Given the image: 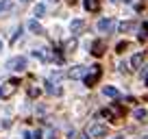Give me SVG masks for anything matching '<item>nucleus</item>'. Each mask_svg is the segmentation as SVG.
Segmentation results:
<instances>
[{
    "label": "nucleus",
    "mask_w": 148,
    "mask_h": 139,
    "mask_svg": "<svg viewBox=\"0 0 148 139\" xmlns=\"http://www.w3.org/2000/svg\"><path fill=\"white\" fill-rule=\"evenodd\" d=\"M7 67L13 70V72H22L26 67V57H13V59L7 61Z\"/></svg>",
    "instance_id": "1"
},
{
    "label": "nucleus",
    "mask_w": 148,
    "mask_h": 139,
    "mask_svg": "<svg viewBox=\"0 0 148 139\" xmlns=\"http://www.w3.org/2000/svg\"><path fill=\"white\" fill-rule=\"evenodd\" d=\"M33 13H35V18H42V15L46 13V5H35V11H33Z\"/></svg>",
    "instance_id": "14"
},
{
    "label": "nucleus",
    "mask_w": 148,
    "mask_h": 139,
    "mask_svg": "<svg viewBox=\"0 0 148 139\" xmlns=\"http://www.w3.org/2000/svg\"><path fill=\"white\" fill-rule=\"evenodd\" d=\"M87 72H89V67H83V65H79V67H72V70H70V74H68V76L76 80V78H83Z\"/></svg>",
    "instance_id": "5"
},
{
    "label": "nucleus",
    "mask_w": 148,
    "mask_h": 139,
    "mask_svg": "<svg viewBox=\"0 0 148 139\" xmlns=\"http://www.w3.org/2000/svg\"><path fill=\"white\" fill-rule=\"evenodd\" d=\"M9 2H7V0H0V13H2V11H5V9H9Z\"/></svg>",
    "instance_id": "19"
},
{
    "label": "nucleus",
    "mask_w": 148,
    "mask_h": 139,
    "mask_svg": "<svg viewBox=\"0 0 148 139\" xmlns=\"http://www.w3.org/2000/svg\"><path fill=\"white\" fill-rule=\"evenodd\" d=\"M28 93H31V98H35V96H39V89H37V87H31V91H28Z\"/></svg>",
    "instance_id": "20"
},
{
    "label": "nucleus",
    "mask_w": 148,
    "mask_h": 139,
    "mask_svg": "<svg viewBox=\"0 0 148 139\" xmlns=\"http://www.w3.org/2000/svg\"><path fill=\"white\" fill-rule=\"evenodd\" d=\"M28 31H31V33H35V35H42V33H44V28H42V24L37 22V20H31V22H28Z\"/></svg>",
    "instance_id": "7"
},
{
    "label": "nucleus",
    "mask_w": 148,
    "mask_h": 139,
    "mask_svg": "<svg viewBox=\"0 0 148 139\" xmlns=\"http://www.w3.org/2000/svg\"><path fill=\"white\" fill-rule=\"evenodd\" d=\"M116 139H122V137H116Z\"/></svg>",
    "instance_id": "27"
},
{
    "label": "nucleus",
    "mask_w": 148,
    "mask_h": 139,
    "mask_svg": "<svg viewBox=\"0 0 148 139\" xmlns=\"http://www.w3.org/2000/svg\"><path fill=\"white\" fill-rule=\"evenodd\" d=\"M126 48H129V44H126V42H120V44H118V52H124Z\"/></svg>",
    "instance_id": "18"
},
{
    "label": "nucleus",
    "mask_w": 148,
    "mask_h": 139,
    "mask_svg": "<svg viewBox=\"0 0 148 139\" xmlns=\"http://www.w3.org/2000/svg\"><path fill=\"white\" fill-rule=\"evenodd\" d=\"M24 2H28V0H24Z\"/></svg>",
    "instance_id": "28"
},
{
    "label": "nucleus",
    "mask_w": 148,
    "mask_h": 139,
    "mask_svg": "<svg viewBox=\"0 0 148 139\" xmlns=\"http://www.w3.org/2000/svg\"><path fill=\"white\" fill-rule=\"evenodd\" d=\"M87 135L89 137H102V135H107V126L98 124V122H92L87 126Z\"/></svg>",
    "instance_id": "2"
},
{
    "label": "nucleus",
    "mask_w": 148,
    "mask_h": 139,
    "mask_svg": "<svg viewBox=\"0 0 148 139\" xmlns=\"http://www.w3.org/2000/svg\"><path fill=\"white\" fill-rule=\"evenodd\" d=\"M100 74H102V70H100V65H94L92 67V74H85V85H87V87H92L94 83H96L98 78H100Z\"/></svg>",
    "instance_id": "3"
},
{
    "label": "nucleus",
    "mask_w": 148,
    "mask_h": 139,
    "mask_svg": "<svg viewBox=\"0 0 148 139\" xmlns=\"http://www.w3.org/2000/svg\"><path fill=\"white\" fill-rule=\"evenodd\" d=\"M74 48H76V42H74V39H72V42H68V50H74Z\"/></svg>",
    "instance_id": "22"
},
{
    "label": "nucleus",
    "mask_w": 148,
    "mask_h": 139,
    "mask_svg": "<svg viewBox=\"0 0 148 139\" xmlns=\"http://www.w3.org/2000/svg\"><path fill=\"white\" fill-rule=\"evenodd\" d=\"M81 28H83V20H74V22L70 24V31L72 33H79Z\"/></svg>",
    "instance_id": "13"
},
{
    "label": "nucleus",
    "mask_w": 148,
    "mask_h": 139,
    "mask_svg": "<svg viewBox=\"0 0 148 139\" xmlns=\"http://www.w3.org/2000/svg\"><path fill=\"white\" fill-rule=\"evenodd\" d=\"M24 139H31V133H24Z\"/></svg>",
    "instance_id": "23"
},
{
    "label": "nucleus",
    "mask_w": 148,
    "mask_h": 139,
    "mask_svg": "<svg viewBox=\"0 0 148 139\" xmlns=\"http://www.w3.org/2000/svg\"><path fill=\"white\" fill-rule=\"evenodd\" d=\"M83 7L87 11H98V9H100V2H98V0H85Z\"/></svg>",
    "instance_id": "9"
},
{
    "label": "nucleus",
    "mask_w": 148,
    "mask_h": 139,
    "mask_svg": "<svg viewBox=\"0 0 148 139\" xmlns=\"http://www.w3.org/2000/svg\"><path fill=\"white\" fill-rule=\"evenodd\" d=\"M102 52H105V42H102V39L94 42V44H92V55H94V57H100Z\"/></svg>",
    "instance_id": "6"
},
{
    "label": "nucleus",
    "mask_w": 148,
    "mask_h": 139,
    "mask_svg": "<svg viewBox=\"0 0 148 139\" xmlns=\"http://www.w3.org/2000/svg\"><path fill=\"white\" fill-rule=\"evenodd\" d=\"M9 85H11V87H13V83H9ZM11 87H5V85H0V98H5L7 93L11 91Z\"/></svg>",
    "instance_id": "17"
},
{
    "label": "nucleus",
    "mask_w": 148,
    "mask_h": 139,
    "mask_svg": "<svg viewBox=\"0 0 148 139\" xmlns=\"http://www.w3.org/2000/svg\"><path fill=\"white\" fill-rule=\"evenodd\" d=\"M139 63H142V55H133V59H131V65H133V67H139Z\"/></svg>",
    "instance_id": "15"
},
{
    "label": "nucleus",
    "mask_w": 148,
    "mask_h": 139,
    "mask_svg": "<svg viewBox=\"0 0 148 139\" xmlns=\"http://www.w3.org/2000/svg\"><path fill=\"white\" fill-rule=\"evenodd\" d=\"M50 139H55V135H50Z\"/></svg>",
    "instance_id": "25"
},
{
    "label": "nucleus",
    "mask_w": 148,
    "mask_h": 139,
    "mask_svg": "<svg viewBox=\"0 0 148 139\" xmlns=\"http://www.w3.org/2000/svg\"><path fill=\"white\" fill-rule=\"evenodd\" d=\"M146 115H148V111H146V109H135V111H133V117H135V120H139V122H142Z\"/></svg>",
    "instance_id": "12"
},
{
    "label": "nucleus",
    "mask_w": 148,
    "mask_h": 139,
    "mask_svg": "<svg viewBox=\"0 0 148 139\" xmlns=\"http://www.w3.org/2000/svg\"><path fill=\"white\" fill-rule=\"evenodd\" d=\"M102 93H105L107 98H120V91H118L116 87H111V85H107V87H102Z\"/></svg>",
    "instance_id": "8"
},
{
    "label": "nucleus",
    "mask_w": 148,
    "mask_h": 139,
    "mask_svg": "<svg viewBox=\"0 0 148 139\" xmlns=\"http://www.w3.org/2000/svg\"><path fill=\"white\" fill-rule=\"evenodd\" d=\"M81 139H87V137H85V135H83V137H81Z\"/></svg>",
    "instance_id": "26"
},
{
    "label": "nucleus",
    "mask_w": 148,
    "mask_h": 139,
    "mask_svg": "<svg viewBox=\"0 0 148 139\" xmlns=\"http://www.w3.org/2000/svg\"><path fill=\"white\" fill-rule=\"evenodd\" d=\"M33 139H44L42 137V130H35V133H33Z\"/></svg>",
    "instance_id": "21"
},
{
    "label": "nucleus",
    "mask_w": 148,
    "mask_h": 139,
    "mask_svg": "<svg viewBox=\"0 0 148 139\" xmlns=\"http://www.w3.org/2000/svg\"><path fill=\"white\" fill-rule=\"evenodd\" d=\"M148 37V22L142 24V33H139V39H146Z\"/></svg>",
    "instance_id": "16"
},
{
    "label": "nucleus",
    "mask_w": 148,
    "mask_h": 139,
    "mask_svg": "<svg viewBox=\"0 0 148 139\" xmlns=\"http://www.w3.org/2000/svg\"><path fill=\"white\" fill-rule=\"evenodd\" d=\"M135 26H137L135 22H122L120 24V33H129V31H133Z\"/></svg>",
    "instance_id": "11"
},
{
    "label": "nucleus",
    "mask_w": 148,
    "mask_h": 139,
    "mask_svg": "<svg viewBox=\"0 0 148 139\" xmlns=\"http://www.w3.org/2000/svg\"><path fill=\"white\" fill-rule=\"evenodd\" d=\"M46 91H48V93H52V96H59L61 89H59V87H55V83H52V80H48V83H46Z\"/></svg>",
    "instance_id": "10"
},
{
    "label": "nucleus",
    "mask_w": 148,
    "mask_h": 139,
    "mask_svg": "<svg viewBox=\"0 0 148 139\" xmlns=\"http://www.w3.org/2000/svg\"><path fill=\"white\" fill-rule=\"evenodd\" d=\"M113 24H116V22H113L111 18H102L100 22H98V31H100V33H111V31H113Z\"/></svg>",
    "instance_id": "4"
},
{
    "label": "nucleus",
    "mask_w": 148,
    "mask_h": 139,
    "mask_svg": "<svg viewBox=\"0 0 148 139\" xmlns=\"http://www.w3.org/2000/svg\"><path fill=\"white\" fill-rule=\"evenodd\" d=\"M0 50H2V42H0Z\"/></svg>",
    "instance_id": "24"
}]
</instances>
